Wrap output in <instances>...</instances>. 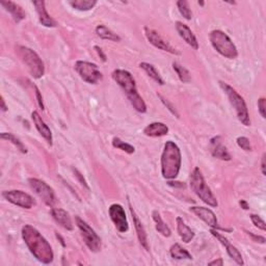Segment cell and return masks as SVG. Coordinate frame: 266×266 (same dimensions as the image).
<instances>
[{
    "label": "cell",
    "mask_w": 266,
    "mask_h": 266,
    "mask_svg": "<svg viewBox=\"0 0 266 266\" xmlns=\"http://www.w3.org/2000/svg\"><path fill=\"white\" fill-rule=\"evenodd\" d=\"M34 89H35V96H36V99H38V103H39V106L41 107V109H44V103H43V97L40 93V89L36 88L35 86H33Z\"/></svg>",
    "instance_id": "38"
},
{
    "label": "cell",
    "mask_w": 266,
    "mask_h": 266,
    "mask_svg": "<svg viewBox=\"0 0 266 266\" xmlns=\"http://www.w3.org/2000/svg\"><path fill=\"white\" fill-rule=\"evenodd\" d=\"M208 265H219V266H223L224 265V261L222 258H218L217 260H213L208 263Z\"/></svg>",
    "instance_id": "42"
},
{
    "label": "cell",
    "mask_w": 266,
    "mask_h": 266,
    "mask_svg": "<svg viewBox=\"0 0 266 266\" xmlns=\"http://www.w3.org/2000/svg\"><path fill=\"white\" fill-rule=\"evenodd\" d=\"M177 6L178 10L180 12V14L185 18L186 20H190L192 18V12L189 8V4L185 0H180V1L177 2Z\"/></svg>",
    "instance_id": "33"
},
{
    "label": "cell",
    "mask_w": 266,
    "mask_h": 266,
    "mask_svg": "<svg viewBox=\"0 0 266 266\" xmlns=\"http://www.w3.org/2000/svg\"><path fill=\"white\" fill-rule=\"evenodd\" d=\"M73 171H74V173H75V175H76V177L79 179V181L81 182V184L82 185H84V186H86L88 189H89V186H88V183H87V181L85 180V178L84 177H82L81 176V174L77 171V170H73Z\"/></svg>",
    "instance_id": "40"
},
{
    "label": "cell",
    "mask_w": 266,
    "mask_h": 266,
    "mask_svg": "<svg viewBox=\"0 0 266 266\" xmlns=\"http://www.w3.org/2000/svg\"><path fill=\"white\" fill-rule=\"evenodd\" d=\"M176 30H177L181 38L184 40L191 48H194L195 50L199 49V42L196 38V35L194 34V32L191 31V30L186 24L182 23V22H177L176 23Z\"/></svg>",
    "instance_id": "20"
},
{
    "label": "cell",
    "mask_w": 266,
    "mask_h": 266,
    "mask_svg": "<svg viewBox=\"0 0 266 266\" xmlns=\"http://www.w3.org/2000/svg\"><path fill=\"white\" fill-rule=\"evenodd\" d=\"M258 108H259V113L261 115V117L263 118H266V114H265V111H266V100L265 98H260L259 101H258Z\"/></svg>",
    "instance_id": "36"
},
{
    "label": "cell",
    "mask_w": 266,
    "mask_h": 266,
    "mask_svg": "<svg viewBox=\"0 0 266 266\" xmlns=\"http://www.w3.org/2000/svg\"><path fill=\"white\" fill-rule=\"evenodd\" d=\"M33 5L35 6L36 13L39 15V20L42 25L45 27H57L58 23L57 21L53 19V18L50 17V15L46 11V6L45 2L42 1V0H39V1H33Z\"/></svg>",
    "instance_id": "21"
},
{
    "label": "cell",
    "mask_w": 266,
    "mask_h": 266,
    "mask_svg": "<svg viewBox=\"0 0 266 266\" xmlns=\"http://www.w3.org/2000/svg\"><path fill=\"white\" fill-rule=\"evenodd\" d=\"M265 158H266V155L264 153L263 156H262V158H261V172H262V174H263L264 176H265V174H266V172H265Z\"/></svg>",
    "instance_id": "43"
},
{
    "label": "cell",
    "mask_w": 266,
    "mask_h": 266,
    "mask_svg": "<svg viewBox=\"0 0 266 266\" xmlns=\"http://www.w3.org/2000/svg\"><path fill=\"white\" fill-rule=\"evenodd\" d=\"M145 34L147 36V39H148V41L154 46V47L169 52L171 54H175V56H180L181 54L180 51H178L176 48H174L173 46L168 41L164 40L156 30L149 29V27H145Z\"/></svg>",
    "instance_id": "12"
},
{
    "label": "cell",
    "mask_w": 266,
    "mask_h": 266,
    "mask_svg": "<svg viewBox=\"0 0 266 266\" xmlns=\"http://www.w3.org/2000/svg\"><path fill=\"white\" fill-rule=\"evenodd\" d=\"M190 187L192 191H194L204 203L211 207H217V200L212 194L210 187L207 185V183L203 177V174H202L199 168H196L191 173Z\"/></svg>",
    "instance_id": "4"
},
{
    "label": "cell",
    "mask_w": 266,
    "mask_h": 266,
    "mask_svg": "<svg viewBox=\"0 0 266 266\" xmlns=\"http://www.w3.org/2000/svg\"><path fill=\"white\" fill-rule=\"evenodd\" d=\"M113 146L115 147V148H117L118 150H122L128 154H133L135 151L133 146L121 141L120 139H118V137H115V139L113 140Z\"/></svg>",
    "instance_id": "32"
},
{
    "label": "cell",
    "mask_w": 266,
    "mask_h": 266,
    "mask_svg": "<svg viewBox=\"0 0 266 266\" xmlns=\"http://www.w3.org/2000/svg\"><path fill=\"white\" fill-rule=\"evenodd\" d=\"M109 216H111L112 221L118 232L125 233L129 230V225H128L125 210L122 205L113 204L109 207Z\"/></svg>",
    "instance_id": "13"
},
{
    "label": "cell",
    "mask_w": 266,
    "mask_h": 266,
    "mask_svg": "<svg viewBox=\"0 0 266 266\" xmlns=\"http://www.w3.org/2000/svg\"><path fill=\"white\" fill-rule=\"evenodd\" d=\"M1 5L12 15L13 19L16 23H20L26 18L25 12L23 11V8L19 4H17L13 1H2Z\"/></svg>",
    "instance_id": "22"
},
{
    "label": "cell",
    "mask_w": 266,
    "mask_h": 266,
    "mask_svg": "<svg viewBox=\"0 0 266 266\" xmlns=\"http://www.w3.org/2000/svg\"><path fill=\"white\" fill-rule=\"evenodd\" d=\"M176 222H177V231H178L179 236L181 237V239L183 240V242H185V243L190 242L195 237L194 231H192L191 229L184 223V221H183L181 217H177Z\"/></svg>",
    "instance_id": "24"
},
{
    "label": "cell",
    "mask_w": 266,
    "mask_h": 266,
    "mask_svg": "<svg viewBox=\"0 0 266 266\" xmlns=\"http://www.w3.org/2000/svg\"><path fill=\"white\" fill-rule=\"evenodd\" d=\"M190 211L194 214H196L199 218H201L202 221L204 223H206L209 227H211L212 229H217L218 228V222L217 218L214 214V212L212 210H210L208 208L205 207H191Z\"/></svg>",
    "instance_id": "16"
},
{
    "label": "cell",
    "mask_w": 266,
    "mask_h": 266,
    "mask_svg": "<svg viewBox=\"0 0 266 266\" xmlns=\"http://www.w3.org/2000/svg\"><path fill=\"white\" fill-rule=\"evenodd\" d=\"M1 109H2V112H4V113L7 111V107H6V105H5V102H4L3 97H1Z\"/></svg>",
    "instance_id": "45"
},
{
    "label": "cell",
    "mask_w": 266,
    "mask_h": 266,
    "mask_svg": "<svg viewBox=\"0 0 266 266\" xmlns=\"http://www.w3.org/2000/svg\"><path fill=\"white\" fill-rule=\"evenodd\" d=\"M144 133L150 137H160L169 133V127L160 122L151 123L144 129Z\"/></svg>",
    "instance_id": "23"
},
{
    "label": "cell",
    "mask_w": 266,
    "mask_h": 266,
    "mask_svg": "<svg viewBox=\"0 0 266 266\" xmlns=\"http://www.w3.org/2000/svg\"><path fill=\"white\" fill-rule=\"evenodd\" d=\"M31 118L34 123L36 130L39 131V133L44 137L49 146H52V132L50 130V128L48 127V125L44 122V120L39 115V113L33 112L31 114Z\"/></svg>",
    "instance_id": "19"
},
{
    "label": "cell",
    "mask_w": 266,
    "mask_h": 266,
    "mask_svg": "<svg viewBox=\"0 0 266 266\" xmlns=\"http://www.w3.org/2000/svg\"><path fill=\"white\" fill-rule=\"evenodd\" d=\"M140 67L147 73V74H148L149 77H151L154 81L157 82L158 85H160V86L164 85V80L160 76L159 72L156 70V68L153 65H151V63L142 62V63H140Z\"/></svg>",
    "instance_id": "28"
},
{
    "label": "cell",
    "mask_w": 266,
    "mask_h": 266,
    "mask_svg": "<svg viewBox=\"0 0 266 266\" xmlns=\"http://www.w3.org/2000/svg\"><path fill=\"white\" fill-rule=\"evenodd\" d=\"M211 234H212L215 238H217V240L221 242L224 246H226L227 249V253L228 255L231 257V258L238 264V265H243L244 262H243V259H242V256L240 254V252L238 251L236 247L229 241L226 237H224L222 234H219L215 229H211L210 230Z\"/></svg>",
    "instance_id": "14"
},
{
    "label": "cell",
    "mask_w": 266,
    "mask_h": 266,
    "mask_svg": "<svg viewBox=\"0 0 266 266\" xmlns=\"http://www.w3.org/2000/svg\"><path fill=\"white\" fill-rule=\"evenodd\" d=\"M75 70L79 76L89 85L98 84L103 77L98 66L93 62L78 60L75 62Z\"/></svg>",
    "instance_id": "10"
},
{
    "label": "cell",
    "mask_w": 266,
    "mask_h": 266,
    "mask_svg": "<svg viewBox=\"0 0 266 266\" xmlns=\"http://www.w3.org/2000/svg\"><path fill=\"white\" fill-rule=\"evenodd\" d=\"M251 219H252L253 224L255 225V227H257L258 229H260V230H262V231H265V230H266L265 222L263 221V219H262L259 215L251 214Z\"/></svg>",
    "instance_id": "35"
},
{
    "label": "cell",
    "mask_w": 266,
    "mask_h": 266,
    "mask_svg": "<svg viewBox=\"0 0 266 266\" xmlns=\"http://www.w3.org/2000/svg\"><path fill=\"white\" fill-rule=\"evenodd\" d=\"M210 152L213 157L229 161L231 160V155L228 152L227 147L223 144L222 136H215L210 141Z\"/></svg>",
    "instance_id": "15"
},
{
    "label": "cell",
    "mask_w": 266,
    "mask_h": 266,
    "mask_svg": "<svg viewBox=\"0 0 266 266\" xmlns=\"http://www.w3.org/2000/svg\"><path fill=\"white\" fill-rule=\"evenodd\" d=\"M247 234H249L253 238L254 241L260 242V243H265V238L264 237H262V236H257V235L253 234L252 232H247Z\"/></svg>",
    "instance_id": "39"
},
{
    "label": "cell",
    "mask_w": 266,
    "mask_h": 266,
    "mask_svg": "<svg viewBox=\"0 0 266 266\" xmlns=\"http://www.w3.org/2000/svg\"><path fill=\"white\" fill-rule=\"evenodd\" d=\"M17 53L21 58L33 78L39 79L44 76L45 66L38 53L29 47H25V46H18Z\"/></svg>",
    "instance_id": "7"
},
{
    "label": "cell",
    "mask_w": 266,
    "mask_h": 266,
    "mask_svg": "<svg viewBox=\"0 0 266 266\" xmlns=\"http://www.w3.org/2000/svg\"><path fill=\"white\" fill-rule=\"evenodd\" d=\"M51 215L54 221H56L60 227L66 229L68 231H72L74 227H73V223L70 214L66 210L61 208H52L51 209Z\"/></svg>",
    "instance_id": "18"
},
{
    "label": "cell",
    "mask_w": 266,
    "mask_h": 266,
    "mask_svg": "<svg viewBox=\"0 0 266 266\" xmlns=\"http://www.w3.org/2000/svg\"><path fill=\"white\" fill-rule=\"evenodd\" d=\"M29 183L30 188L34 191V194L42 199L46 205L53 207L54 204L57 203L56 192L45 181L36 178H30L29 179Z\"/></svg>",
    "instance_id": "9"
},
{
    "label": "cell",
    "mask_w": 266,
    "mask_h": 266,
    "mask_svg": "<svg viewBox=\"0 0 266 266\" xmlns=\"http://www.w3.org/2000/svg\"><path fill=\"white\" fill-rule=\"evenodd\" d=\"M70 5L72 7L76 8L78 11H89L91 8H94V6L97 4L96 0H72V1H69Z\"/></svg>",
    "instance_id": "29"
},
{
    "label": "cell",
    "mask_w": 266,
    "mask_h": 266,
    "mask_svg": "<svg viewBox=\"0 0 266 266\" xmlns=\"http://www.w3.org/2000/svg\"><path fill=\"white\" fill-rule=\"evenodd\" d=\"M159 98L161 99V101H162V103L164 104V105H166L169 109H170V112L173 114V115H175L177 118H179V114L177 113V111H176V108L175 107H174L170 102H169V101L168 100H166V99H163L160 95H159Z\"/></svg>",
    "instance_id": "37"
},
{
    "label": "cell",
    "mask_w": 266,
    "mask_h": 266,
    "mask_svg": "<svg viewBox=\"0 0 266 266\" xmlns=\"http://www.w3.org/2000/svg\"><path fill=\"white\" fill-rule=\"evenodd\" d=\"M22 238L36 260L43 264L52 263L54 259L52 247L34 227L25 225L22 228Z\"/></svg>",
    "instance_id": "1"
},
{
    "label": "cell",
    "mask_w": 266,
    "mask_h": 266,
    "mask_svg": "<svg viewBox=\"0 0 266 266\" xmlns=\"http://www.w3.org/2000/svg\"><path fill=\"white\" fill-rule=\"evenodd\" d=\"M237 145L239 146V148H241L244 151H252V146L250 140L245 136H239L237 139Z\"/></svg>",
    "instance_id": "34"
},
{
    "label": "cell",
    "mask_w": 266,
    "mask_h": 266,
    "mask_svg": "<svg viewBox=\"0 0 266 266\" xmlns=\"http://www.w3.org/2000/svg\"><path fill=\"white\" fill-rule=\"evenodd\" d=\"M152 216H153V219L155 222V228L156 230H157L161 235L166 236V237H170L172 235V232H171V229L169 228V226L163 222V219L160 215V213L158 212V211H153L152 213Z\"/></svg>",
    "instance_id": "25"
},
{
    "label": "cell",
    "mask_w": 266,
    "mask_h": 266,
    "mask_svg": "<svg viewBox=\"0 0 266 266\" xmlns=\"http://www.w3.org/2000/svg\"><path fill=\"white\" fill-rule=\"evenodd\" d=\"M239 204H240L241 208H243L244 210H247V209H249V208H250L249 204H247V202H246V201H244V200H241V201L239 202Z\"/></svg>",
    "instance_id": "44"
},
{
    "label": "cell",
    "mask_w": 266,
    "mask_h": 266,
    "mask_svg": "<svg viewBox=\"0 0 266 266\" xmlns=\"http://www.w3.org/2000/svg\"><path fill=\"white\" fill-rule=\"evenodd\" d=\"M173 68L177 73L179 79L183 82V84H188V82L191 81L190 73L185 67L181 66L180 63H178V62H173Z\"/></svg>",
    "instance_id": "30"
},
{
    "label": "cell",
    "mask_w": 266,
    "mask_h": 266,
    "mask_svg": "<svg viewBox=\"0 0 266 266\" xmlns=\"http://www.w3.org/2000/svg\"><path fill=\"white\" fill-rule=\"evenodd\" d=\"M129 208H130V212H131V215H132L133 224H134V227H135V230H136L137 238H139V241H140L141 245L144 247L146 251H149L150 250L149 241H148V237H147V233H146L145 228H144L142 222L140 221L139 216L136 215L135 211L133 210V207L131 206L130 203H129Z\"/></svg>",
    "instance_id": "17"
},
{
    "label": "cell",
    "mask_w": 266,
    "mask_h": 266,
    "mask_svg": "<svg viewBox=\"0 0 266 266\" xmlns=\"http://www.w3.org/2000/svg\"><path fill=\"white\" fill-rule=\"evenodd\" d=\"M209 39L213 48L229 59H234L238 57V50L229 35L222 30H213L210 32Z\"/></svg>",
    "instance_id": "6"
},
{
    "label": "cell",
    "mask_w": 266,
    "mask_h": 266,
    "mask_svg": "<svg viewBox=\"0 0 266 266\" xmlns=\"http://www.w3.org/2000/svg\"><path fill=\"white\" fill-rule=\"evenodd\" d=\"M96 33L98 36H100V38L103 40L112 41V42H121L120 36L104 25H98L96 27Z\"/></svg>",
    "instance_id": "26"
},
{
    "label": "cell",
    "mask_w": 266,
    "mask_h": 266,
    "mask_svg": "<svg viewBox=\"0 0 266 266\" xmlns=\"http://www.w3.org/2000/svg\"><path fill=\"white\" fill-rule=\"evenodd\" d=\"M95 49H96V51L98 52L99 57H100L101 59H102V60H103V61H106V56H105V54L103 53L102 49H101L100 47H98V46H95Z\"/></svg>",
    "instance_id": "41"
},
{
    "label": "cell",
    "mask_w": 266,
    "mask_h": 266,
    "mask_svg": "<svg viewBox=\"0 0 266 266\" xmlns=\"http://www.w3.org/2000/svg\"><path fill=\"white\" fill-rule=\"evenodd\" d=\"M219 85H221V88L228 96L229 101H230L231 105L235 109L238 120H239L244 126H250L251 118H250L249 109H247L244 99L237 93L235 89H233L231 86L226 84V82L221 81L219 82Z\"/></svg>",
    "instance_id": "5"
},
{
    "label": "cell",
    "mask_w": 266,
    "mask_h": 266,
    "mask_svg": "<svg viewBox=\"0 0 266 266\" xmlns=\"http://www.w3.org/2000/svg\"><path fill=\"white\" fill-rule=\"evenodd\" d=\"M2 196L10 203L24 209H31L35 205L33 198L22 190H6L2 192Z\"/></svg>",
    "instance_id": "11"
},
{
    "label": "cell",
    "mask_w": 266,
    "mask_h": 266,
    "mask_svg": "<svg viewBox=\"0 0 266 266\" xmlns=\"http://www.w3.org/2000/svg\"><path fill=\"white\" fill-rule=\"evenodd\" d=\"M170 254L172 256V258L177 259V260H183V259L191 260L192 259V256L189 254V252L185 250L184 247H182L179 243H175L174 245H172Z\"/></svg>",
    "instance_id": "27"
},
{
    "label": "cell",
    "mask_w": 266,
    "mask_h": 266,
    "mask_svg": "<svg viewBox=\"0 0 266 266\" xmlns=\"http://www.w3.org/2000/svg\"><path fill=\"white\" fill-rule=\"evenodd\" d=\"M181 151L179 147L172 141L167 142L161 155V173L163 178L175 179L181 169Z\"/></svg>",
    "instance_id": "3"
},
{
    "label": "cell",
    "mask_w": 266,
    "mask_h": 266,
    "mask_svg": "<svg viewBox=\"0 0 266 266\" xmlns=\"http://www.w3.org/2000/svg\"><path fill=\"white\" fill-rule=\"evenodd\" d=\"M113 79L123 89L127 98L129 99L130 103L135 108V111L141 114H145L147 112V105L142 96L139 94V91H137L135 80L131 73L121 69L115 70L113 72Z\"/></svg>",
    "instance_id": "2"
},
{
    "label": "cell",
    "mask_w": 266,
    "mask_h": 266,
    "mask_svg": "<svg viewBox=\"0 0 266 266\" xmlns=\"http://www.w3.org/2000/svg\"><path fill=\"white\" fill-rule=\"evenodd\" d=\"M75 221L78 229L80 230L81 236L84 238V241L89 249V251L94 253L99 252L101 247H102V241H101V238L97 235L94 229L78 216L75 217Z\"/></svg>",
    "instance_id": "8"
},
{
    "label": "cell",
    "mask_w": 266,
    "mask_h": 266,
    "mask_svg": "<svg viewBox=\"0 0 266 266\" xmlns=\"http://www.w3.org/2000/svg\"><path fill=\"white\" fill-rule=\"evenodd\" d=\"M1 139L2 140H5V141H8V142H11L13 145H15L17 147V149L19 150L21 153L23 154H26L27 153V149H26V147L23 145V143L18 139V137H16L14 134L12 133H7V132H3L1 133Z\"/></svg>",
    "instance_id": "31"
}]
</instances>
